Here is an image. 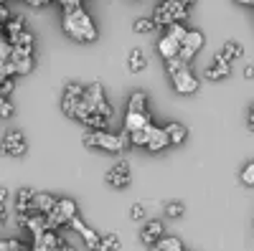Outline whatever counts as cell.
<instances>
[{"instance_id": "31", "label": "cell", "mask_w": 254, "mask_h": 251, "mask_svg": "<svg viewBox=\"0 0 254 251\" xmlns=\"http://www.w3.org/2000/svg\"><path fill=\"white\" fill-rule=\"evenodd\" d=\"M168 36H173V38H176V41H178V44H181V46H183V41H186V38H188V28H183V26H181V23H173V26H171V28H168Z\"/></svg>"}, {"instance_id": "32", "label": "cell", "mask_w": 254, "mask_h": 251, "mask_svg": "<svg viewBox=\"0 0 254 251\" xmlns=\"http://www.w3.org/2000/svg\"><path fill=\"white\" fill-rule=\"evenodd\" d=\"M183 211H186L183 203H168V205H165V216H168V218H181Z\"/></svg>"}, {"instance_id": "8", "label": "cell", "mask_w": 254, "mask_h": 251, "mask_svg": "<svg viewBox=\"0 0 254 251\" xmlns=\"http://www.w3.org/2000/svg\"><path fill=\"white\" fill-rule=\"evenodd\" d=\"M171 79H173V89H176L178 94H193V92L198 89V79L193 76V71H190V69L178 71V74L171 76Z\"/></svg>"}, {"instance_id": "19", "label": "cell", "mask_w": 254, "mask_h": 251, "mask_svg": "<svg viewBox=\"0 0 254 251\" xmlns=\"http://www.w3.org/2000/svg\"><path fill=\"white\" fill-rule=\"evenodd\" d=\"M26 26H28V20L26 15H13L8 23H5V36L13 38V36H20V33H26Z\"/></svg>"}, {"instance_id": "28", "label": "cell", "mask_w": 254, "mask_h": 251, "mask_svg": "<svg viewBox=\"0 0 254 251\" xmlns=\"http://www.w3.org/2000/svg\"><path fill=\"white\" fill-rule=\"evenodd\" d=\"M79 101H81V99H66V97H64V101H61V112L66 114V117H74V119H76Z\"/></svg>"}, {"instance_id": "37", "label": "cell", "mask_w": 254, "mask_h": 251, "mask_svg": "<svg viewBox=\"0 0 254 251\" xmlns=\"http://www.w3.org/2000/svg\"><path fill=\"white\" fill-rule=\"evenodd\" d=\"M10 18H13V13L8 10V5H5V0H0V23H8Z\"/></svg>"}, {"instance_id": "12", "label": "cell", "mask_w": 254, "mask_h": 251, "mask_svg": "<svg viewBox=\"0 0 254 251\" xmlns=\"http://www.w3.org/2000/svg\"><path fill=\"white\" fill-rule=\"evenodd\" d=\"M160 239H163V223L160 221H147L145 228L140 231V241L145 246H155Z\"/></svg>"}, {"instance_id": "11", "label": "cell", "mask_w": 254, "mask_h": 251, "mask_svg": "<svg viewBox=\"0 0 254 251\" xmlns=\"http://www.w3.org/2000/svg\"><path fill=\"white\" fill-rule=\"evenodd\" d=\"M104 99H107V97H104V87H102L99 81H94V84H89V87H87V94H84L81 101H84V107H87L89 112H97V107H99Z\"/></svg>"}, {"instance_id": "1", "label": "cell", "mask_w": 254, "mask_h": 251, "mask_svg": "<svg viewBox=\"0 0 254 251\" xmlns=\"http://www.w3.org/2000/svg\"><path fill=\"white\" fill-rule=\"evenodd\" d=\"M61 26H64V31H66V36L79 41V44H94V41H97V26L92 23V18L87 15L84 8L64 10Z\"/></svg>"}, {"instance_id": "14", "label": "cell", "mask_w": 254, "mask_h": 251, "mask_svg": "<svg viewBox=\"0 0 254 251\" xmlns=\"http://www.w3.org/2000/svg\"><path fill=\"white\" fill-rule=\"evenodd\" d=\"M56 198L54 196H49V193H36V198H33V208H31V216L33 213H41V216H49L54 208H56Z\"/></svg>"}, {"instance_id": "48", "label": "cell", "mask_w": 254, "mask_h": 251, "mask_svg": "<svg viewBox=\"0 0 254 251\" xmlns=\"http://www.w3.org/2000/svg\"><path fill=\"white\" fill-rule=\"evenodd\" d=\"M31 251H51V249H46V246H41V244H33V249Z\"/></svg>"}, {"instance_id": "33", "label": "cell", "mask_w": 254, "mask_h": 251, "mask_svg": "<svg viewBox=\"0 0 254 251\" xmlns=\"http://www.w3.org/2000/svg\"><path fill=\"white\" fill-rule=\"evenodd\" d=\"M242 183L244 185H254V162H249L242 170Z\"/></svg>"}, {"instance_id": "38", "label": "cell", "mask_w": 254, "mask_h": 251, "mask_svg": "<svg viewBox=\"0 0 254 251\" xmlns=\"http://www.w3.org/2000/svg\"><path fill=\"white\" fill-rule=\"evenodd\" d=\"M61 8L64 10H69V8H81V0H59Z\"/></svg>"}, {"instance_id": "49", "label": "cell", "mask_w": 254, "mask_h": 251, "mask_svg": "<svg viewBox=\"0 0 254 251\" xmlns=\"http://www.w3.org/2000/svg\"><path fill=\"white\" fill-rule=\"evenodd\" d=\"M237 3H242V5H254V0H237Z\"/></svg>"}, {"instance_id": "22", "label": "cell", "mask_w": 254, "mask_h": 251, "mask_svg": "<svg viewBox=\"0 0 254 251\" xmlns=\"http://www.w3.org/2000/svg\"><path fill=\"white\" fill-rule=\"evenodd\" d=\"M153 251H186V249H183L181 239H176V236H163V239L153 246Z\"/></svg>"}, {"instance_id": "5", "label": "cell", "mask_w": 254, "mask_h": 251, "mask_svg": "<svg viewBox=\"0 0 254 251\" xmlns=\"http://www.w3.org/2000/svg\"><path fill=\"white\" fill-rule=\"evenodd\" d=\"M0 150L10 157H23L26 150H28V142H26V135L20 130H10L3 135V142H0Z\"/></svg>"}, {"instance_id": "15", "label": "cell", "mask_w": 254, "mask_h": 251, "mask_svg": "<svg viewBox=\"0 0 254 251\" xmlns=\"http://www.w3.org/2000/svg\"><path fill=\"white\" fill-rule=\"evenodd\" d=\"M33 198H36V191H31V188H20L18 196H15V211H18V213H28V216H31Z\"/></svg>"}, {"instance_id": "20", "label": "cell", "mask_w": 254, "mask_h": 251, "mask_svg": "<svg viewBox=\"0 0 254 251\" xmlns=\"http://www.w3.org/2000/svg\"><path fill=\"white\" fill-rule=\"evenodd\" d=\"M8 41H10V46H13V49L33 53V36H31L28 31H26V33H20V36H13V38H8Z\"/></svg>"}, {"instance_id": "26", "label": "cell", "mask_w": 254, "mask_h": 251, "mask_svg": "<svg viewBox=\"0 0 254 251\" xmlns=\"http://www.w3.org/2000/svg\"><path fill=\"white\" fill-rule=\"evenodd\" d=\"M84 94H87V87H81L76 81H69L66 87H64V97L66 99H84Z\"/></svg>"}, {"instance_id": "29", "label": "cell", "mask_w": 254, "mask_h": 251, "mask_svg": "<svg viewBox=\"0 0 254 251\" xmlns=\"http://www.w3.org/2000/svg\"><path fill=\"white\" fill-rule=\"evenodd\" d=\"M165 69H168V74H171V76H176L178 71H186V69H190V66L186 64L183 58H171V61H165Z\"/></svg>"}, {"instance_id": "23", "label": "cell", "mask_w": 254, "mask_h": 251, "mask_svg": "<svg viewBox=\"0 0 254 251\" xmlns=\"http://www.w3.org/2000/svg\"><path fill=\"white\" fill-rule=\"evenodd\" d=\"M155 130V124L153 127H147V130H137V132H130V142L135 145V148H147V142H150V135Z\"/></svg>"}, {"instance_id": "10", "label": "cell", "mask_w": 254, "mask_h": 251, "mask_svg": "<svg viewBox=\"0 0 254 251\" xmlns=\"http://www.w3.org/2000/svg\"><path fill=\"white\" fill-rule=\"evenodd\" d=\"M69 226L74 228V231H79V236H81L84 241H87V246H89L92 251H99V244H102V236H99L97 231H92V228H89L87 223H84V221H81L79 216H76V218H74V221H71Z\"/></svg>"}, {"instance_id": "42", "label": "cell", "mask_w": 254, "mask_h": 251, "mask_svg": "<svg viewBox=\"0 0 254 251\" xmlns=\"http://www.w3.org/2000/svg\"><path fill=\"white\" fill-rule=\"evenodd\" d=\"M244 79H254V64H247L244 66Z\"/></svg>"}, {"instance_id": "39", "label": "cell", "mask_w": 254, "mask_h": 251, "mask_svg": "<svg viewBox=\"0 0 254 251\" xmlns=\"http://www.w3.org/2000/svg\"><path fill=\"white\" fill-rule=\"evenodd\" d=\"M10 92H13V79H5V81H3V87H0V94L8 97Z\"/></svg>"}, {"instance_id": "30", "label": "cell", "mask_w": 254, "mask_h": 251, "mask_svg": "<svg viewBox=\"0 0 254 251\" xmlns=\"http://www.w3.org/2000/svg\"><path fill=\"white\" fill-rule=\"evenodd\" d=\"M10 56H13V46H10L8 36H0V61H3V64H8Z\"/></svg>"}, {"instance_id": "17", "label": "cell", "mask_w": 254, "mask_h": 251, "mask_svg": "<svg viewBox=\"0 0 254 251\" xmlns=\"http://www.w3.org/2000/svg\"><path fill=\"white\" fill-rule=\"evenodd\" d=\"M163 130H165L168 140H171V145H183V142H186V137H188V130L183 127L181 122H168Z\"/></svg>"}, {"instance_id": "27", "label": "cell", "mask_w": 254, "mask_h": 251, "mask_svg": "<svg viewBox=\"0 0 254 251\" xmlns=\"http://www.w3.org/2000/svg\"><path fill=\"white\" fill-rule=\"evenodd\" d=\"M120 236L117 234H107L102 236V244H99V251H120Z\"/></svg>"}, {"instance_id": "25", "label": "cell", "mask_w": 254, "mask_h": 251, "mask_svg": "<svg viewBox=\"0 0 254 251\" xmlns=\"http://www.w3.org/2000/svg\"><path fill=\"white\" fill-rule=\"evenodd\" d=\"M158 26H155V20H153V15H145V18H137L135 23H132V31L135 33H150V31H155Z\"/></svg>"}, {"instance_id": "13", "label": "cell", "mask_w": 254, "mask_h": 251, "mask_svg": "<svg viewBox=\"0 0 254 251\" xmlns=\"http://www.w3.org/2000/svg\"><path fill=\"white\" fill-rule=\"evenodd\" d=\"M181 49H183V46L178 44V41H176L173 36H168V33H165V36L158 41V51H160V56H163L165 61L178 58V56H181Z\"/></svg>"}, {"instance_id": "3", "label": "cell", "mask_w": 254, "mask_h": 251, "mask_svg": "<svg viewBox=\"0 0 254 251\" xmlns=\"http://www.w3.org/2000/svg\"><path fill=\"white\" fill-rule=\"evenodd\" d=\"M153 127L150 122V112H147V97L145 92H135L127 101V117H125V130L127 132H137V130H147Z\"/></svg>"}, {"instance_id": "40", "label": "cell", "mask_w": 254, "mask_h": 251, "mask_svg": "<svg viewBox=\"0 0 254 251\" xmlns=\"http://www.w3.org/2000/svg\"><path fill=\"white\" fill-rule=\"evenodd\" d=\"M26 3L31 8H46V5H51V0H26Z\"/></svg>"}, {"instance_id": "36", "label": "cell", "mask_w": 254, "mask_h": 251, "mask_svg": "<svg viewBox=\"0 0 254 251\" xmlns=\"http://www.w3.org/2000/svg\"><path fill=\"white\" fill-rule=\"evenodd\" d=\"M97 114H102V117H107V119H110V117H112V104H110L107 99H104V101L99 104V107H97Z\"/></svg>"}, {"instance_id": "9", "label": "cell", "mask_w": 254, "mask_h": 251, "mask_svg": "<svg viewBox=\"0 0 254 251\" xmlns=\"http://www.w3.org/2000/svg\"><path fill=\"white\" fill-rule=\"evenodd\" d=\"M229 74H231V61L224 58L221 53H216L214 61L206 66V79H208V81H219V79H224V76H229Z\"/></svg>"}, {"instance_id": "44", "label": "cell", "mask_w": 254, "mask_h": 251, "mask_svg": "<svg viewBox=\"0 0 254 251\" xmlns=\"http://www.w3.org/2000/svg\"><path fill=\"white\" fill-rule=\"evenodd\" d=\"M8 203V191L5 188H0V205H5Z\"/></svg>"}, {"instance_id": "45", "label": "cell", "mask_w": 254, "mask_h": 251, "mask_svg": "<svg viewBox=\"0 0 254 251\" xmlns=\"http://www.w3.org/2000/svg\"><path fill=\"white\" fill-rule=\"evenodd\" d=\"M176 3H181V5H186V8H190V5H196V0H176Z\"/></svg>"}, {"instance_id": "6", "label": "cell", "mask_w": 254, "mask_h": 251, "mask_svg": "<svg viewBox=\"0 0 254 251\" xmlns=\"http://www.w3.org/2000/svg\"><path fill=\"white\" fill-rule=\"evenodd\" d=\"M130 180H132V175H130V162H127V160L115 162L110 170H107V183L112 188H127V185H130Z\"/></svg>"}, {"instance_id": "35", "label": "cell", "mask_w": 254, "mask_h": 251, "mask_svg": "<svg viewBox=\"0 0 254 251\" xmlns=\"http://www.w3.org/2000/svg\"><path fill=\"white\" fill-rule=\"evenodd\" d=\"M10 114H13V104L5 97H0V117H10Z\"/></svg>"}, {"instance_id": "24", "label": "cell", "mask_w": 254, "mask_h": 251, "mask_svg": "<svg viewBox=\"0 0 254 251\" xmlns=\"http://www.w3.org/2000/svg\"><path fill=\"white\" fill-rule=\"evenodd\" d=\"M81 122L87 124L89 130H107V124H110V119H107V117H102V114H97V112L87 114V117H84Z\"/></svg>"}, {"instance_id": "4", "label": "cell", "mask_w": 254, "mask_h": 251, "mask_svg": "<svg viewBox=\"0 0 254 251\" xmlns=\"http://www.w3.org/2000/svg\"><path fill=\"white\" fill-rule=\"evenodd\" d=\"M183 18H188V8L176 3V0H163L153 10V20L158 28H171L173 23H181Z\"/></svg>"}, {"instance_id": "34", "label": "cell", "mask_w": 254, "mask_h": 251, "mask_svg": "<svg viewBox=\"0 0 254 251\" xmlns=\"http://www.w3.org/2000/svg\"><path fill=\"white\" fill-rule=\"evenodd\" d=\"M130 218H132V221H142V218H145V205H142V203H135V205L130 208Z\"/></svg>"}, {"instance_id": "46", "label": "cell", "mask_w": 254, "mask_h": 251, "mask_svg": "<svg viewBox=\"0 0 254 251\" xmlns=\"http://www.w3.org/2000/svg\"><path fill=\"white\" fill-rule=\"evenodd\" d=\"M0 251H10V239L8 241H0Z\"/></svg>"}, {"instance_id": "16", "label": "cell", "mask_w": 254, "mask_h": 251, "mask_svg": "<svg viewBox=\"0 0 254 251\" xmlns=\"http://www.w3.org/2000/svg\"><path fill=\"white\" fill-rule=\"evenodd\" d=\"M145 66H147V56H145L142 49H132L127 53V71L130 74H140Z\"/></svg>"}, {"instance_id": "21", "label": "cell", "mask_w": 254, "mask_h": 251, "mask_svg": "<svg viewBox=\"0 0 254 251\" xmlns=\"http://www.w3.org/2000/svg\"><path fill=\"white\" fill-rule=\"evenodd\" d=\"M221 56L229 58V61H237V58L244 56V46L239 44V41H226L224 49H221Z\"/></svg>"}, {"instance_id": "2", "label": "cell", "mask_w": 254, "mask_h": 251, "mask_svg": "<svg viewBox=\"0 0 254 251\" xmlns=\"http://www.w3.org/2000/svg\"><path fill=\"white\" fill-rule=\"evenodd\" d=\"M81 142L87 145V148H99V150H107V152H125L127 145H132L127 130H122L120 135H110L107 130H89V132H84Z\"/></svg>"}, {"instance_id": "47", "label": "cell", "mask_w": 254, "mask_h": 251, "mask_svg": "<svg viewBox=\"0 0 254 251\" xmlns=\"http://www.w3.org/2000/svg\"><path fill=\"white\" fill-rule=\"evenodd\" d=\"M59 251H76V249H74V246H71V244H66V241H64V244H61V249H59Z\"/></svg>"}, {"instance_id": "18", "label": "cell", "mask_w": 254, "mask_h": 251, "mask_svg": "<svg viewBox=\"0 0 254 251\" xmlns=\"http://www.w3.org/2000/svg\"><path fill=\"white\" fill-rule=\"evenodd\" d=\"M168 145H171V140H168L165 130L163 127H155L153 135H150V142H147V150H150V152H160V150L168 148Z\"/></svg>"}, {"instance_id": "41", "label": "cell", "mask_w": 254, "mask_h": 251, "mask_svg": "<svg viewBox=\"0 0 254 251\" xmlns=\"http://www.w3.org/2000/svg\"><path fill=\"white\" fill-rule=\"evenodd\" d=\"M247 124H249V130L254 132V104L249 107V117H247Z\"/></svg>"}, {"instance_id": "43", "label": "cell", "mask_w": 254, "mask_h": 251, "mask_svg": "<svg viewBox=\"0 0 254 251\" xmlns=\"http://www.w3.org/2000/svg\"><path fill=\"white\" fill-rule=\"evenodd\" d=\"M5 221H8V213H5V205H0V228L5 226Z\"/></svg>"}, {"instance_id": "7", "label": "cell", "mask_w": 254, "mask_h": 251, "mask_svg": "<svg viewBox=\"0 0 254 251\" xmlns=\"http://www.w3.org/2000/svg\"><path fill=\"white\" fill-rule=\"evenodd\" d=\"M201 46H203V33L201 31H188V38L183 41V49H181L178 58H183L186 64H190V58L201 51Z\"/></svg>"}]
</instances>
